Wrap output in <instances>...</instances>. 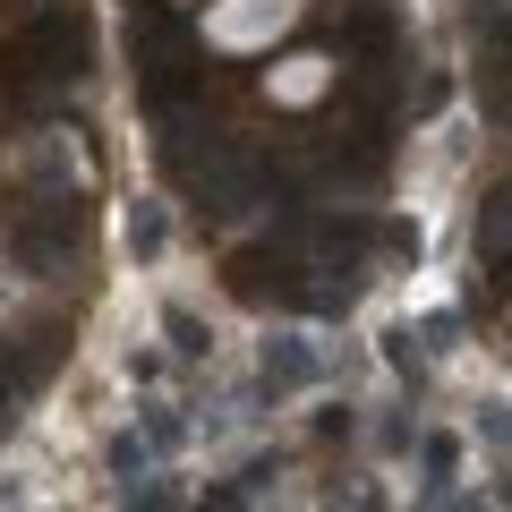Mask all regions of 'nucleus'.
I'll return each instance as SVG.
<instances>
[{"label": "nucleus", "instance_id": "obj_1", "mask_svg": "<svg viewBox=\"0 0 512 512\" xmlns=\"http://www.w3.org/2000/svg\"><path fill=\"white\" fill-rule=\"evenodd\" d=\"M86 69V26L69 18V9H43L35 26H26V43L9 52V94H26L35 77H77Z\"/></svg>", "mask_w": 512, "mask_h": 512}, {"label": "nucleus", "instance_id": "obj_2", "mask_svg": "<svg viewBox=\"0 0 512 512\" xmlns=\"http://www.w3.org/2000/svg\"><path fill=\"white\" fill-rule=\"evenodd\" d=\"M77 231H86L77 205H35V214H18V256L35 265V274H60V265L77 256Z\"/></svg>", "mask_w": 512, "mask_h": 512}, {"label": "nucleus", "instance_id": "obj_3", "mask_svg": "<svg viewBox=\"0 0 512 512\" xmlns=\"http://www.w3.org/2000/svg\"><path fill=\"white\" fill-rule=\"evenodd\" d=\"M52 359H60V333H52V325L26 333V342H0V419H9L43 376H52Z\"/></svg>", "mask_w": 512, "mask_h": 512}, {"label": "nucleus", "instance_id": "obj_4", "mask_svg": "<svg viewBox=\"0 0 512 512\" xmlns=\"http://www.w3.org/2000/svg\"><path fill=\"white\" fill-rule=\"evenodd\" d=\"M478 256H487V265H504V256H512V188H504V197H487V214H478Z\"/></svg>", "mask_w": 512, "mask_h": 512}]
</instances>
